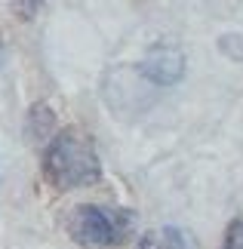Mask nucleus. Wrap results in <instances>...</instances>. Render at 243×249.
<instances>
[{"label": "nucleus", "mask_w": 243, "mask_h": 249, "mask_svg": "<svg viewBox=\"0 0 243 249\" xmlns=\"http://www.w3.org/2000/svg\"><path fill=\"white\" fill-rule=\"evenodd\" d=\"M132 222L135 215L130 209H108V206L83 203L71 209L65 228L74 243H80L86 249H105V246L123 243L126 234L132 231Z\"/></svg>", "instance_id": "f03ea898"}, {"label": "nucleus", "mask_w": 243, "mask_h": 249, "mask_svg": "<svg viewBox=\"0 0 243 249\" xmlns=\"http://www.w3.org/2000/svg\"><path fill=\"white\" fill-rule=\"evenodd\" d=\"M219 50L234 62H243V34H225L219 37Z\"/></svg>", "instance_id": "39448f33"}, {"label": "nucleus", "mask_w": 243, "mask_h": 249, "mask_svg": "<svg viewBox=\"0 0 243 249\" xmlns=\"http://www.w3.org/2000/svg\"><path fill=\"white\" fill-rule=\"evenodd\" d=\"M46 0H13V13L16 18H22V22H31V18L40 13V6Z\"/></svg>", "instance_id": "423d86ee"}, {"label": "nucleus", "mask_w": 243, "mask_h": 249, "mask_svg": "<svg viewBox=\"0 0 243 249\" xmlns=\"http://www.w3.org/2000/svg\"><path fill=\"white\" fill-rule=\"evenodd\" d=\"M43 176L56 191L95 185L102 178V163L93 148V139L77 126L56 132L43 154Z\"/></svg>", "instance_id": "f257e3e1"}, {"label": "nucleus", "mask_w": 243, "mask_h": 249, "mask_svg": "<svg viewBox=\"0 0 243 249\" xmlns=\"http://www.w3.org/2000/svg\"><path fill=\"white\" fill-rule=\"evenodd\" d=\"M222 249H243V218H234V222L228 225Z\"/></svg>", "instance_id": "0eeeda50"}, {"label": "nucleus", "mask_w": 243, "mask_h": 249, "mask_svg": "<svg viewBox=\"0 0 243 249\" xmlns=\"http://www.w3.org/2000/svg\"><path fill=\"white\" fill-rule=\"evenodd\" d=\"M135 249H191L188 234L179 231V228H154V231L142 234V240Z\"/></svg>", "instance_id": "20e7f679"}, {"label": "nucleus", "mask_w": 243, "mask_h": 249, "mask_svg": "<svg viewBox=\"0 0 243 249\" xmlns=\"http://www.w3.org/2000/svg\"><path fill=\"white\" fill-rule=\"evenodd\" d=\"M139 71H142L145 80H151L157 86H172V83H179L182 74H185V55L176 46H157V50H151L145 55Z\"/></svg>", "instance_id": "7ed1b4c3"}]
</instances>
